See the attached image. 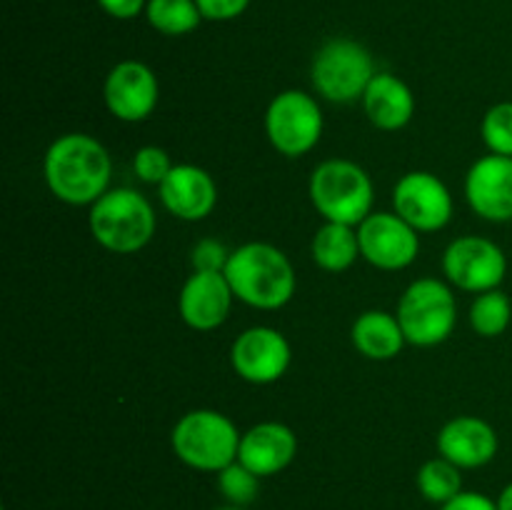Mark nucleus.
Listing matches in <instances>:
<instances>
[{
  "label": "nucleus",
  "mask_w": 512,
  "mask_h": 510,
  "mask_svg": "<svg viewBox=\"0 0 512 510\" xmlns=\"http://www.w3.org/2000/svg\"><path fill=\"white\" fill-rule=\"evenodd\" d=\"M45 185L65 205H93L110 190L113 160L108 148L88 133H65L43 158Z\"/></svg>",
  "instance_id": "nucleus-1"
},
{
  "label": "nucleus",
  "mask_w": 512,
  "mask_h": 510,
  "mask_svg": "<svg viewBox=\"0 0 512 510\" xmlns=\"http://www.w3.org/2000/svg\"><path fill=\"white\" fill-rule=\"evenodd\" d=\"M225 278L235 300L255 310H278L293 300L298 278L288 255L270 243H245L230 250Z\"/></svg>",
  "instance_id": "nucleus-2"
},
{
  "label": "nucleus",
  "mask_w": 512,
  "mask_h": 510,
  "mask_svg": "<svg viewBox=\"0 0 512 510\" xmlns=\"http://www.w3.org/2000/svg\"><path fill=\"white\" fill-rule=\"evenodd\" d=\"M155 210L133 188H110L90 205V235L95 243L118 255L143 250L155 235Z\"/></svg>",
  "instance_id": "nucleus-3"
},
{
  "label": "nucleus",
  "mask_w": 512,
  "mask_h": 510,
  "mask_svg": "<svg viewBox=\"0 0 512 510\" xmlns=\"http://www.w3.org/2000/svg\"><path fill=\"white\" fill-rule=\"evenodd\" d=\"M313 208L328 223H343L358 228L375 203V188L368 170L345 158L323 160L310 175L308 185Z\"/></svg>",
  "instance_id": "nucleus-4"
},
{
  "label": "nucleus",
  "mask_w": 512,
  "mask_h": 510,
  "mask_svg": "<svg viewBox=\"0 0 512 510\" xmlns=\"http://www.w3.org/2000/svg\"><path fill=\"white\" fill-rule=\"evenodd\" d=\"M240 433L233 420L213 408L185 413L170 433V445L180 463L203 473H220L238 460Z\"/></svg>",
  "instance_id": "nucleus-5"
},
{
  "label": "nucleus",
  "mask_w": 512,
  "mask_h": 510,
  "mask_svg": "<svg viewBox=\"0 0 512 510\" xmlns=\"http://www.w3.org/2000/svg\"><path fill=\"white\" fill-rule=\"evenodd\" d=\"M405 340L415 348H435L458 325V300L440 278H418L400 295L395 310Z\"/></svg>",
  "instance_id": "nucleus-6"
},
{
  "label": "nucleus",
  "mask_w": 512,
  "mask_h": 510,
  "mask_svg": "<svg viewBox=\"0 0 512 510\" xmlns=\"http://www.w3.org/2000/svg\"><path fill=\"white\" fill-rule=\"evenodd\" d=\"M375 60L365 45L350 38H333L315 53L310 78L320 98L330 103L363 100L370 80L375 78Z\"/></svg>",
  "instance_id": "nucleus-7"
},
{
  "label": "nucleus",
  "mask_w": 512,
  "mask_h": 510,
  "mask_svg": "<svg viewBox=\"0 0 512 510\" xmlns=\"http://www.w3.org/2000/svg\"><path fill=\"white\" fill-rule=\"evenodd\" d=\"M323 110L310 93L298 88L283 90L265 110V133L270 145L285 158L308 155L323 138Z\"/></svg>",
  "instance_id": "nucleus-8"
},
{
  "label": "nucleus",
  "mask_w": 512,
  "mask_h": 510,
  "mask_svg": "<svg viewBox=\"0 0 512 510\" xmlns=\"http://www.w3.org/2000/svg\"><path fill=\"white\" fill-rule=\"evenodd\" d=\"M443 273L455 288L480 295L500 288L508 273V258L495 240L463 235L445 248Z\"/></svg>",
  "instance_id": "nucleus-9"
},
{
  "label": "nucleus",
  "mask_w": 512,
  "mask_h": 510,
  "mask_svg": "<svg viewBox=\"0 0 512 510\" xmlns=\"http://www.w3.org/2000/svg\"><path fill=\"white\" fill-rule=\"evenodd\" d=\"M393 210L418 233H435L453 220V195L448 185L428 170H410L395 183Z\"/></svg>",
  "instance_id": "nucleus-10"
},
{
  "label": "nucleus",
  "mask_w": 512,
  "mask_h": 510,
  "mask_svg": "<svg viewBox=\"0 0 512 510\" xmlns=\"http://www.w3.org/2000/svg\"><path fill=\"white\" fill-rule=\"evenodd\" d=\"M293 350L288 338L270 325L243 330L230 345V365L235 375L250 385H273L288 373Z\"/></svg>",
  "instance_id": "nucleus-11"
},
{
  "label": "nucleus",
  "mask_w": 512,
  "mask_h": 510,
  "mask_svg": "<svg viewBox=\"0 0 512 510\" xmlns=\"http://www.w3.org/2000/svg\"><path fill=\"white\" fill-rule=\"evenodd\" d=\"M360 255L378 270H405L420 255V233L398 213H370L358 225Z\"/></svg>",
  "instance_id": "nucleus-12"
},
{
  "label": "nucleus",
  "mask_w": 512,
  "mask_h": 510,
  "mask_svg": "<svg viewBox=\"0 0 512 510\" xmlns=\"http://www.w3.org/2000/svg\"><path fill=\"white\" fill-rule=\"evenodd\" d=\"M103 100L113 118L140 123L150 118L160 103L158 75L140 60H123L105 78Z\"/></svg>",
  "instance_id": "nucleus-13"
},
{
  "label": "nucleus",
  "mask_w": 512,
  "mask_h": 510,
  "mask_svg": "<svg viewBox=\"0 0 512 510\" xmlns=\"http://www.w3.org/2000/svg\"><path fill=\"white\" fill-rule=\"evenodd\" d=\"M465 198L475 215L490 223L512 220V158L483 155L465 175Z\"/></svg>",
  "instance_id": "nucleus-14"
},
{
  "label": "nucleus",
  "mask_w": 512,
  "mask_h": 510,
  "mask_svg": "<svg viewBox=\"0 0 512 510\" xmlns=\"http://www.w3.org/2000/svg\"><path fill=\"white\" fill-rule=\"evenodd\" d=\"M233 300V288H230L225 273L193 270L178 295L180 318L188 328L208 333V330L220 328L228 320Z\"/></svg>",
  "instance_id": "nucleus-15"
},
{
  "label": "nucleus",
  "mask_w": 512,
  "mask_h": 510,
  "mask_svg": "<svg viewBox=\"0 0 512 510\" xmlns=\"http://www.w3.org/2000/svg\"><path fill=\"white\" fill-rule=\"evenodd\" d=\"M158 190L163 208L185 223L205 220L218 205V185H215L213 175L193 163L173 165Z\"/></svg>",
  "instance_id": "nucleus-16"
},
{
  "label": "nucleus",
  "mask_w": 512,
  "mask_h": 510,
  "mask_svg": "<svg viewBox=\"0 0 512 510\" xmlns=\"http://www.w3.org/2000/svg\"><path fill=\"white\" fill-rule=\"evenodd\" d=\"M498 448L500 440L495 428L478 415H458L438 433V453L460 470L483 468L498 455Z\"/></svg>",
  "instance_id": "nucleus-17"
},
{
  "label": "nucleus",
  "mask_w": 512,
  "mask_h": 510,
  "mask_svg": "<svg viewBox=\"0 0 512 510\" xmlns=\"http://www.w3.org/2000/svg\"><path fill=\"white\" fill-rule=\"evenodd\" d=\"M298 455V435L278 420L253 425L240 438L238 460L260 478H270L288 468Z\"/></svg>",
  "instance_id": "nucleus-18"
},
{
  "label": "nucleus",
  "mask_w": 512,
  "mask_h": 510,
  "mask_svg": "<svg viewBox=\"0 0 512 510\" xmlns=\"http://www.w3.org/2000/svg\"><path fill=\"white\" fill-rule=\"evenodd\" d=\"M360 103H363L370 123L378 130H388V133L405 128L415 115L413 90L408 88L405 80H400L393 73H385V70L375 73Z\"/></svg>",
  "instance_id": "nucleus-19"
},
{
  "label": "nucleus",
  "mask_w": 512,
  "mask_h": 510,
  "mask_svg": "<svg viewBox=\"0 0 512 510\" xmlns=\"http://www.w3.org/2000/svg\"><path fill=\"white\" fill-rule=\"evenodd\" d=\"M355 350L368 360H393L408 345L398 315L385 310H365L350 330Z\"/></svg>",
  "instance_id": "nucleus-20"
},
{
  "label": "nucleus",
  "mask_w": 512,
  "mask_h": 510,
  "mask_svg": "<svg viewBox=\"0 0 512 510\" xmlns=\"http://www.w3.org/2000/svg\"><path fill=\"white\" fill-rule=\"evenodd\" d=\"M310 255H313L315 265L328 270V273H343V270L353 268L355 260L363 258L360 255L358 228L325 220L315 230L313 243H310Z\"/></svg>",
  "instance_id": "nucleus-21"
},
{
  "label": "nucleus",
  "mask_w": 512,
  "mask_h": 510,
  "mask_svg": "<svg viewBox=\"0 0 512 510\" xmlns=\"http://www.w3.org/2000/svg\"><path fill=\"white\" fill-rule=\"evenodd\" d=\"M418 490L425 500L435 505H445L463 493V470L448 458L438 455V458L428 460L420 465L418 470Z\"/></svg>",
  "instance_id": "nucleus-22"
},
{
  "label": "nucleus",
  "mask_w": 512,
  "mask_h": 510,
  "mask_svg": "<svg viewBox=\"0 0 512 510\" xmlns=\"http://www.w3.org/2000/svg\"><path fill=\"white\" fill-rule=\"evenodd\" d=\"M145 15H148V23L163 35L193 33L203 18L195 0H148Z\"/></svg>",
  "instance_id": "nucleus-23"
},
{
  "label": "nucleus",
  "mask_w": 512,
  "mask_h": 510,
  "mask_svg": "<svg viewBox=\"0 0 512 510\" xmlns=\"http://www.w3.org/2000/svg\"><path fill=\"white\" fill-rule=\"evenodd\" d=\"M468 318L470 328H473L480 338H498V335H503L505 330H508L512 320L510 298L500 288L475 295Z\"/></svg>",
  "instance_id": "nucleus-24"
},
{
  "label": "nucleus",
  "mask_w": 512,
  "mask_h": 510,
  "mask_svg": "<svg viewBox=\"0 0 512 510\" xmlns=\"http://www.w3.org/2000/svg\"><path fill=\"white\" fill-rule=\"evenodd\" d=\"M218 475V490L230 505H240V508H248L260 493V475H255L253 470L245 468L240 460L230 463L228 468H223Z\"/></svg>",
  "instance_id": "nucleus-25"
},
{
  "label": "nucleus",
  "mask_w": 512,
  "mask_h": 510,
  "mask_svg": "<svg viewBox=\"0 0 512 510\" xmlns=\"http://www.w3.org/2000/svg\"><path fill=\"white\" fill-rule=\"evenodd\" d=\"M480 135L490 153L512 158V103H495L480 123Z\"/></svg>",
  "instance_id": "nucleus-26"
},
{
  "label": "nucleus",
  "mask_w": 512,
  "mask_h": 510,
  "mask_svg": "<svg viewBox=\"0 0 512 510\" xmlns=\"http://www.w3.org/2000/svg\"><path fill=\"white\" fill-rule=\"evenodd\" d=\"M173 170V163H170L168 150L160 148V145H143V148L135 153L133 158V173L138 175V180L148 185H160L168 173Z\"/></svg>",
  "instance_id": "nucleus-27"
},
{
  "label": "nucleus",
  "mask_w": 512,
  "mask_h": 510,
  "mask_svg": "<svg viewBox=\"0 0 512 510\" xmlns=\"http://www.w3.org/2000/svg\"><path fill=\"white\" fill-rule=\"evenodd\" d=\"M228 258L230 250L215 238H203L200 243H195L193 253H190L193 270H203V273H225Z\"/></svg>",
  "instance_id": "nucleus-28"
},
{
  "label": "nucleus",
  "mask_w": 512,
  "mask_h": 510,
  "mask_svg": "<svg viewBox=\"0 0 512 510\" xmlns=\"http://www.w3.org/2000/svg\"><path fill=\"white\" fill-rule=\"evenodd\" d=\"M203 13V18L208 20H233L240 13H245L250 0H195Z\"/></svg>",
  "instance_id": "nucleus-29"
},
{
  "label": "nucleus",
  "mask_w": 512,
  "mask_h": 510,
  "mask_svg": "<svg viewBox=\"0 0 512 510\" xmlns=\"http://www.w3.org/2000/svg\"><path fill=\"white\" fill-rule=\"evenodd\" d=\"M440 510H498V500H490L488 495L473 493V490H463L450 503L440 505Z\"/></svg>",
  "instance_id": "nucleus-30"
},
{
  "label": "nucleus",
  "mask_w": 512,
  "mask_h": 510,
  "mask_svg": "<svg viewBox=\"0 0 512 510\" xmlns=\"http://www.w3.org/2000/svg\"><path fill=\"white\" fill-rule=\"evenodd\" d=\"M100 8L105 10L108 15L118 20H130L135 15H140V10L145 8V0H98Z\"/></svg>",
  "instance_id": "nucleus-31"
},
{
  "label": "nucleus",
  "mask_w": 512,
  "mask_h": 510,
  "mask_svg": "<svg viewBox=\"0 0 512 510\" xmlns=\"http://www.w3.org/2000/svg\"><path fill=\"white\" fill-rule=\"evenodd\" d=\"M498 510H512V483L505 485L503 493H500V498H498Z\"/></svg>",
  "instance_id": "nucleus-32"
},
{
  "label": "nucleus",
  "mask_w": 512,
  "mask_h": 510,
  "mask_svg": "<svg viewBox=\"0 0 512 510\" xmlns=\"http://www.w3.org/2000/svg\"><path fill=\"white\" fill-rule=\"evenodd\" d=\"M215 510H245V508H240V505H220V508H215Z\"/></svg>",
  "instance_id": "nucleus-33"
}]
</instances>
